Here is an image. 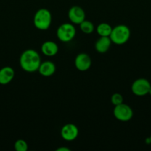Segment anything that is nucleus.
I'll list each match as a JSON object with an SVG mask.
<instances>
[{
	"label": "nucleus",
	"instance_id": "obj_4",
	"mask_svg": "<svg viewBox=\"0 0 151 151\" xmlns=\"http://www.w3.org/2000/svg\"><path fill=\"white\" fill-rule=\"evenodd\" d=\"M76 29L75 27L70 23L62 24L59 27L56 32L58 38L62 42H69L76 36Z\"/></svg>",
	"mask_w": 151,
	"mask_h": 151
},
{
	"label": "nucleus",
	"instance_id": "obj_1",
	"mask_svg": "<svg viewBox=\"0 0 151 151\" xmlns=\"http://www.w3.org/2000/svg\"><path fill=\"white\" fill-rule=\"evenodd\" d=\"M41 63V58L38 52L31 49L24 51L19 58L21 67L27 72L38 71Z\"/></svg>",
	"mask_w": 151,
	"mask_h": 151
},
{
	"label": "nucleus",
	"instance_id": "obj_12",
	"mask_svg": "<svg viewBox=\"0 0 151 151\" xmlns=\"http://www.w3.org/2000/svg\"><path fill=\"white\" fill-rule=\"evenodd\" d=\"M41 52L46 56L52 57V56L56 55L59 51V47L58 45L55 42L51 41H45L42 44L41 47Z\"/></svg>",
	"mask_w": 151,
	"mask_h": 151
},
{
	"label": "nucleus",
	"instance_id": "obj_8",
	"mask_svg": "<svg viewBox=\"0 0 151 151\" xmlns=\"http://www.w3.org/2000/svg\"><path fill=\"white\" fill-rule=\"evenodd\" d=\"M68 18L73 24H80L85 20V13L79 6H73L68 11Z\"/></svg>",
	"mask_w": 151,
	"mask_h": 151
},
{
	"label": "nucleus",
	"instance_id": "obj_7",
	"mask_svg": "<svg viewBox=\"0 0 151 151\" xmlns=\"http://www.w3.org/2000/svg\"><path fill=\"white\" fill-rule=\"evenodd\" d=\"M78 135V129L74 124H66L61 130V136L65 141L72 142L77 138Z\"/></svg>",
	"mask_w": 151,
	"mask_h": 151
},
{
	"label": "nucleus",
	"instance_id": "obj_3",
	"mask_svg": "<svg viewBox=\"0 0 151 151\" xmlns=\"http://www.w3.org/2000/svg\"><path fill=\"white\" fill-rule=\"evenodd\" d=\"M130 28L124 24H120L113 28L112 32L110 35L111 41L117 45L124 44L130 39Z\"/></svg>",
	"mask_w": 151,
	"mask_h": 151
},
{
	"label": "nucleus",
	"instance_id": "obj_6",
	"mask_svg": "<svg viewBox=\"0 0 151 151\" xmlns=\"http://www.w3.org/2000/svg\"><path fill=\"white\" fill-rule=\"evenodd\" d=\"M150 83L145 78H139L133 83L131 86L132 92L136 96L142 97L145 96L149 92L150 88Z\"/></svg>",
	"mask_w": 151,
	"mask_h": 151
},
{
	"label": "nucleus",
	"instance_id": "obj_19",
	"mask_svg": "<svg viewBox=\"0 0 151 151\" xmlns=\"http://www.w3.org/2000/svg\"><path fill=\"white\" fill-rule=\"evenodd\" d=\"M145 142H146L147 144H148V145L150 144V137L149 138H147L146 140H145Z\"/></svg>",
	"mask_w": 151,
	"mask_h": 151
},
{
	"label": "nucleus",
	"instance_id": "obj_5",
	"mask_svg": "<svg viewBox=\"0 0 151 151\" xmlns=\"http://www.w3.org/2000/svg\"><path fill=\"white\" fill-rule=\"evenodd\" d=\"M113 115L118 120L127 122L133 117V111L128 105L121 103L115 106L113 109Z\"/></svg>",
	"mask_w": 151,
	"mask_h": 151
},
{
	"label": "nucleus",
	"instance_id": "obj_20",
	"mask_svg": "<svg viewBox=\"0 0 151 151\" xmlns=\"http://www.w3.org/2000/svg\"><path fill=\"white\" fill-rule=\"evenodd\" d=\"M148 94H149L150 95H151V86H150V88L149 89V92H148Z\"/></svg>",
	"mask_w": 151,
	"mask_h": 151
},
{
	"label": "nucleus",
	"instance_id": "obj_21",
	"mask_svg": "<svg viewBox=\"0 0 151 151\" xmlns=\"http://www.w3.org/2000/svg\"><path fill=\"white\" fill-rule=\"evenodd\" d=\"M150 145H151V135H150Z\"/></svg>",
	"mask_w": 151,
	"mask_h": 151
},
{
	"label": "nucleus",
	"instance_id": "obj_16",
	"mask_svg": "<svg viewBox=\"0 0 151 151\" xmlns=\"http://www.w3.org/2000/svg\"><path fill=\"white\" fill-rule=\"evenodd\" d=\"M14 148L16 151H27L28 149V143L23 139H19L15 142Z\"/></svg>",
	"mask_w": 151,
	"mask_h": 151
},
{
	"label": "nucleus",
	"instance_id": "obj_17",
	"mask_svg": "<svg viewBox=\"0 0 151 151\" xmlns=\"http://www.w3.org/2000/svg\"><path fill=\"white\" fill-rule=\"evenodd\" d=\"M123 101H124V99H123V96L121 94L115 93L111 97V103L115 106L123 103Z\"/></svg>",
	"mask_w": 151,
	"mask_h": 151
},
{
	"label": "nucleus",
	"instance_id": "obj_15",
	"mask_svg": "<svg viewBox=\"0 0 151 151\" xmlns=\"http://www.w3.org/2000/svg\"><path fill=\"white\" fill-rule=\"evenodd\" d=\"M80 29L84 32V34H91L94 31L95 27L94 24L90 21L84 20L79 24Z\"/></svg>",
	"mask_w": 151,
	"mask_h": 151
},
{
	"label": "nucleus",
	"instance_id": "obj_10",
	"mask_svg": "<svg viewBox=\"0 0 151 151\" xmlns=\"http://www.w3.org/2000/svg\"><path fill=\"white\" fill-rule=\"evenodd\" d=\"M14 70L10 66H4L0 69V84L6 85L12 81L14 78Z\"/></svg>",
	"mask_w": 151,
	"mask_h": 151
},
{
	"label": "nucleus",
	"instance_id": "obj_9",
	"mask_svg": "<svg viewBox=\"0 0 151 151\" xmlns=\"http://www.w3.org/2000/svg\"><path fill=\"white\" fill-rule=\"evenodd\" d=\"M75 66L78 70L85 72L91 66V58L86 53H80L75 59Z\"/></svg>",
	"mask_w": 151,
	"mask_h": 151
},
{
	"label": "nucleus",
	"instance_id": "obj_14",
	"mask_svg": "<svg viewBox=\"0 0 151 151\" xmlns=\"http://www.w3.org/2000/svg\"><path fill=\"white\" fill-rule=\"evenodd\" d=\"M113 27L107 23H101L96 27V32L100 36H109L112 32Z\"/></svg>",
	"mask_w": 151,
	"mask_h": 151
},
{
	"label": "nucleus",
	"instance_id": "obj_11",
	"mask_svg": "<svg viewBox=\"0 0 151 151\" xmlns=\"http://www.w3.org/2000/svg\"><path fill=\"white\" fill-rule=\"evenodd\" d=\"M112 41L109 36H101L96 41L95 44L96 50L99 53H105L108 51L110 47Z\"/></svg>",
	"mask_w": 151,
	"mask_h": 151
},
{
	"label": "nucleus",
	"instance_id": "obj_13",
	"mask_svg": "<svg viewBox=\"0 0 151 151\" xmlns=\"http://www.w3.org/2000/svg\"><path fill=\"white\" fill-rule=\"evenodd\" d=\"M38 71L39 72L40 75L44 77L52 76L56 72V66L53 62L47 60L41 63Z\"/></svg>",
	"mask_w": 151,
	"mask_h": 151
},
{
	"label": "nucleus",
	"instance_id": "obj_18",
	"mask_svg": "<svg viewBox=\"0 0 151 151\" xmlns=\"http://www.w3.org/2000/svg\"><path fill=\"white\" fill-rule=\"evenodd\" d=\"M56 151H70V149L68 148V147H59V148L56 149Z\"/></svg>",
	"mask_w": 151,
	"mask_h": 151
},
{
	"label": "nucleus",
	"instance_id": "obj_2",
	"mask_svg": "<svg viewBox=\"0 0 151 151\" xmlns=\"http://www.w3.org/2000/svg\"><path fill=\"white\" fill-rule=\"evenodd\" d=\"M52 22V16L50 10L46 8L38 9L33 18L34 26L40 30H46L50 27Z\"/></svg>",
	"mask_w": 151,
	"mask_h": 151
}]
</instances>
